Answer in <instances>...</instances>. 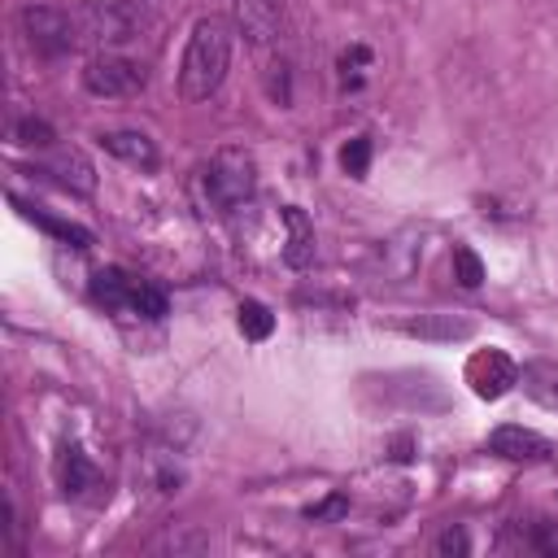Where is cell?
Instances as JSON below:
<instances>
[{
  "label": "cell",
  "instance_id": "1",
  "mask_svg": "<svg viewBox=\"0 0 558 558\" xmlns=\"http://www.w3.org/2000/svg\"><path fill=\"white\" fill-rule=\"evenodd\" d=\"M231 65V22L227 17H201L187 35L183 65H179V96L183 100H209Z\"/></svg>",
  "mask_w": 558,
  "mask_h": 558
},
{
  "label": "cell",
  "instance_id": "2",
  "mask_svg": "<svg viewBox=\"0 0 558 558\" xmlns=\"http://www.w3.org/2000/svg\"><path fill=\"white\" fill-rule=\"evenodd\" d=\"M74 22H78V39L100 52L140 44L153 31V13L144 0H83L74 4Z\"/></svg>",
  "mask_w": 558,
  "mask_h": 558
},
{
  "label": "cell",
  "instance_id": "3",
  "mask_svg": "<svg viewBox=\"0 0 558 558\" xmlns=\"http://www.w3.org/2000/svg\"><path fill=\"white\" fill-rule=\"evenodd\" d=\"M201 183H205L214 209L231 214V209H240V205L257 192V161H253L248 148L227 144V148H218V153L209 157V166L201 170Z\"/></svg>",
  "mask_w": 558,
  "mask_h": 558
},
{
  "label": "cell",
  "instance_id": "4",
  "mask_svg": "<svg viewBox=\"0 0 558 558\" xmlns=\"http://www.w3.org/2000/svg\"><path fill=\"white\" fill-rule=\"evenodd\" d=\"M17 22H22L26 44H31L39 57H65V52H74V48L83 44V39H78V22H74V9L26 4Z\"/></svg>",
  "mask_w": 558,
  "mask_h": 558
},
{
  "label": "cell",
  "instance_id": "5",
  "mask_svg": "<svg viewBox=\"0 0 558 558\" xmlns=\"http://www.w3.org/2000/svg\"><path fill=\"white\" fill-rule=\"evenodd\" d=\"M83 87L92 96H109V100H122V96H135L144 92V70L118 52H96L87 65H83Z\"/></svg>",
  "mask_w": 558,
  "mask_h": 558
},
{
  "label": "cell",
  "instance_id": "6",
  "mask_svg": "<svg viewBox=\"0 0 558 558\" xmlns=\"http://www.w3.org/2000/svg\"><path fill=\"white\" fill-rule=\"evenodd\" d=\"M39 174H48L57 187L78 192V196H92V192H96V170H92L87 153L74 148V144H52V148L39 157Z\"/></svg>",
  "mask_w": 558,
  "mask_h": 558
},
{
  "label": "cell",
  "instance_id": "7",
  "mask_svg": "<svg viewBox=\"0 0 558 558\" xmlns=\"http://www.w3.org/2000/svg\"><path fill=\"white\" fill-rule=\"evenodd\" d=\"M466 379H471L475 397L497 401V397H506V392L519 384V366H514L501 349H480V353L466 362Z\"/></svg>",
  "mask_w": 558,
  "mask_h": 558
},
{
  "label": "cell",
  "instance_id": "8",
  "mask_svg": "<svg viewBox=\"0 0 558 558\" xmlns=\"http://www.w3.org/2000/svg\"><path fill=\"white\" fill-rule=\"evenodd\" d=\"M488 453L497 458H510V462H545L554 453V445L532 432V427H519V423H501L488 432Z\"/></svg>",
  "mask_w": 558,
  "mask_h": 558
},
{
  "label": "cell",
  "instance_id": "9",
  "mask_svg": "<svg viewBox=\"0 0 558 558\" xmlns=\"http://www.w3.org/2000/svg\"><path fill=\"white\" fill-rule=\"evenodd\" d=\"M235 26L248 44L266 48L283 31V4L279 0H235Z\"/></svg>",
  "mask_w": 558,
  "mask_h": 558
},
{
  "label": "cell",
  "instance_id": "10",
  "mask_svg": "<svg viewBox=\"0 0 558 558\" xmlns=\"http://www.w3.org/2000/svg\"><path fill=\"white\" fill-rule=\"evenodd\" d=\"M100 148L135 170H157V144L144 135V131H105L100 135Z\"/></svg>",
  "mask_w": 558,
  "mask_h": 558
},
{
  "label": "cell",
  "instance_id": "11",
  "mask_svg": "<svg viewBox=\"0 0 558 558\" xmlns=\"http://www.w3.org/2000/svg\"><path fill=\"white\" fill-rule=\"evenodd\" d=\"M52 471H57V484L65 488V493H87L96 480H100V471L92 466V458L78 449V445H61L57 449V462H52Z\"/></svg>",
  "mask_w": 558,
  "mask_h": 558
},
{
  "label": "cell",
  "instance_id": "12",
  "mask_svg": "<svg viewBox=\"0 0 558 558\" xmlns=\"http://www.w3.org/2000/svg\"><path fill=\"white\" fill-rule=\"evenodd\" d=\"M283 227H288L283 262H288L292 270H305V266L314 262V227H310V218H305L296 205H288V209H283Z\"/></svg>",
  "mask_w": 558,
  "mask_h": 558
},
{
  "label": "cell",
  "instance_id": "13",
  "mask_svg": "<svg viewBox=\"0 0 558 558\" xmlns=\"http://www.w3.org/2000/svg\"><path fill=\"white\" fill-rule=\"evenodd\" d=\"M135 275L118 270V266H105L92 275V301L105 305V310H131V292H135Z\"/></svg>",
  "mask_w": 558,
  "mask_h": 558
},
{
  "label": "cell",
  "instance_id": "14",
  "mask_svg": "<svg viewBox=\"0 0 558 558\" xmlns=\"http://www.w3.org/2000/svg\"><path fill=\"white\" fill-rule=\"evenodd\" d=\"M401 327L418 340H466L475 331L471 318H453V314H418V318H405Z\"/></svg>",
  "mask_w": 558,
  "mask_h": 558
},
{
  "label": "cell",
  "instance_id": "15",
  "mask_svg": "<svg viewBox=\"0 0 558 558\" xmlns=\"http://www.w3.org/2000/svg\"><path fill=\"white\" fill-rule=\"evenodd\" d=\"M519 384L532 401H541L545 410H558V362H527L519 371Z\"/></svg>",
  "mask_w": 558,
  "mask_h": 558
},
{
  "label": "cell",
  "instance_id": "16",
  "mask_svg": "<svg viewBox=\"0 0 558 558\" xmlns=\"http://www.w3.org/2000/svg\"><path fill=\"white\" fill-rule=\"evenodd\" d=\"M17 209H22V218H31L35 227H44L48 235H57L61 244H74V248H87L92 244V231L87 227H78V222H65V218H52V214H44L39 205H22V201H13Z\"/></svg>",
  "mask_w": 558,
  "mask_h": 558
},
{
  "label": "cell",
  "instance_id": "17",
  "mask_svg": "<svg viewBox=\"0 0 558 558\" xmlns=\"http://www.w3.org/2000/svg\"><path fill=\"white\" fill-rule=\"evenodd\" d=\"M235 323H240L244 340H266V336L275 331V314H270L262 301H244V305L235 310Z\"/></svg>",
  "mask_w": 558,
  "mask_h": 558
},
{
  "label": "cell",
  "instance_id": "18",
  "mask_svg": "<svg viewBox=\"0 0 558 558\" xmlns=\"http://www.w3.org/2000/svg\"><path fill=\"white\" fill-rule=\"evenodd\" d=\"M166 292L161 288H153V283H135V292H131V310L126 314H140V318H166Z\"/></svg>",
  "mask_w": 558,
  "mask_h": 558
},
{
  "label": "cell",
  "instance_id": "19",
  "mask_svg": "<svg viewBox=\"0 0 558 558\" xmlns=\"http://www.w3.org/2000/svg\"><path fill=\"white\" fill-rule=\"evenodd\" d=\"M13 144H26V148H52V126L39 122V118H17V122H13Z\"/></svg>",
  "mask_w": 558,
  "mask_h": 558
},
{
  "label": "cell",
  "instance_id": "20",
  "mask_svg": "<svg viewBox=\"0 0 558 558\" xmlns=\"http://www.w3.org/2000/svg\"><path fill=\"white\" fill-rule=\"evenodd\" d=\"M453 279H458L462 288H480V279H484V262L475 257V248H466V244L453 248Z\"/></svg>",
  "mask_w": 558,
  "mask_h": 558
},
{
  "label": "cell",
  "instance_id": "21",
  "mask_svg": "<svg viewBox=\"0 0 558 558\" xmlns=\"http://www.w3.org/2000/svg\"><path fill=\"white\" fill-rule=\"evenodd\" d=\"M340 166H344V174H353V179H362L366 174V166H371V140H349L344 148H340Z\"/></svg>",
  "mask_w": 558,
  "mask_h": 558
},
{
  "label": "cell",
  "instance_id": "22",
  "mask_svg": "<svg viewBox=\"0 0 558 558\" xmlns=\"http://www.w3.org/2000/svg\"><path fill=\"white\" fill-rule=\"evenodd\" d=\"M344 510H349V497H344V493H331L327 501L310 506V510H305V519H314V523H318V519H336V514H344Z\"/></svg>",
  "mask_w": 558,
  "mask_h": 558
},
{
  "label": "cell",
  "instance_id": "23",
  "mask_svg": "<svg viewBox=\"0 0 558 558\" xmlns=\"http://www.w3.org/2000/svg\"><path fill=\"white\" fill-rule=\"evenodd\" d=\"M532 545L541 554H558V523H536L532 527Z\"/></svg>",
  "mask_w": 558,
  "mask_h": 558
},
{
  "label": "cell",
  "instance_id": "24",
  "mask_svg": "<svg viewBox=\"0 0 558 558\" xmlns=\"http://www.w3.org/2000/svg\"><path fill=\"white\" fill-rule=\"evenodd\" d=\"M436 549H440V554H466V532H453V527H449V532L436 541Z\"/></svg>",
  "mask_w": 558,
  "mask_h": 558
}]
</instances>
